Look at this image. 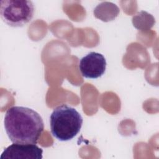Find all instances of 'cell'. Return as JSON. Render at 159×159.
<instances>
[{
  "label": "cell",
  "mask_w": 159,
  "mask_h": 159,
  "mask_svg": "<svg viewBox=\"0 0 159 159\" xmlns=\"http://www.w3.org/2000/svg\"><path fill=\"white\" fill-rule=\"evenodd\" d=\"M4 124L6 132L14 143L36 144L44 129L40 114L24 106L9 108L4 116Z\"/></svg>",
  "instance_id": "obj_1"
},
{
  "label": "cell",
  "mask_w": 159,
  "mask_h": 159,
  "mask_svg": "<svg viewBox=\"0 0 159 159\" xmlns=\"http://www.w3.org/2000/svg\"><path fill=\"white\" fill-rule=\"evenodd\" d=\"M83 117L76 109L66 104L55 107L50 117L52 135L60 141L73 139L80 131Z\"/></svg>",
  "instance_id": "obj_2"
},
{
  "label": "cell",
  "mask_w": 159,
  "mask_h": 159,
  "mask_svg": "<svg viewBox=\"0 0 159 159\" xmlns=\"http://www.w3.org/2000/svg\"><path fill=\"white\" fill-rule=\"evenodd\" d=\"M34 14L31 1L1 0L0 15L2 20L11 27H22L29 22Z\"/></svg>",
  "instance_id": "obj_3"
},
{
  "label": "cell",
  "mask_w": 159,
  "mask_h": 159,
  "mask_svg": "<svg viewBox=\"0 0 159 159\" xmlns=\"http://www.w3.org/2000/svg\"><path fill=\"white\" fill-rule=\"evenodd\" d=\"M106 65V58L101 53L91 52L80 60L79 69L83 77L96 79L104 75Z\"/></svg>",
  "instance_id": "obj_4"
},
{
  "label": "cell",
  "mask_w": 159,
  "mask_h": 159,
  "mask_svg": "<svg viewBox=\"0 0 159 159\" xmlns=\"http://www.w3.org/2000/svg\"><path fill=\"white\" fill-rule=\"evenodd\" d=\"M43 150L35 144L14 143L6 148L0 159H42Z\"/></svg>",
  "instance_id": "obj_5"
},
{
  "label": "cell",
  "mask_w": 159,
  "mask_h": 159,
  "mask_svg": "<svg viewBox=\"0 0 159 159\" xmlns=\"http://www.w3.org/2000/svg\"><path fill=\"white\" fill-rule=\"evenodd\" d=\"M120 9L115 4L104 1L97 5L93 13L95 17L103 22H109L114 20L119 15Z\"/></svg>",
  "instance_id": "obj_6"
},
{
  "label": "cell",
  "mask_w": 159,
  "mask_h": 159,
  "mask_svg": "<svg viewBox=\"0 0 159 159\" xmlns=\"http://www.w3.org/2000/svg\"><path fill=\"white\" fill-rule=\"evenodd\" d=\"M132 22L135 28L143 31L150 30L155 24V19L151 14L141 11L132 17Z\"/></svg>",
  "instance_id": "obj_7"
}]
</instances>
